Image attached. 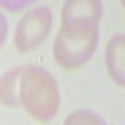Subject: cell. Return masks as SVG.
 Wrapping results in <instances>:
<instances>
[{
  "label": "cell",
  "instance_id": "1",
  "mask_svg": "<svg viewBox=\"0 0 125 125\" xmlns=\"http://www.w3.org/2000/svg\"><path fill=\"white\" fill-rule=\"evenodd\" d=\"M18 103L36 121L53 119L60 105V91L54 76L38 66H20Z\"/></svg>",
  "mask_w": 125,
  "mask_h": 125
},
{
  "label": "cell",
  "instance_id": "2",
  "mask_svg": "<svg viewBox=\"0 0 125 125\" xmlns=\"http://www.w3.org/2000/svg\"><path fill=\"white\" fill-rule=\"evenodd\" d=\"M98 40V26L61 24L53 46L54 59L64 69L80 68L93 56Z\"/></svg>",
  "mask_w": 125,
  "mask_h": 125
},
{
  "label": "cell",
  "instance_id": "3",
  "mask_svg": "<svg viewBox=\"0 0 125 125\" xmlns=\"http://www.w3.org/2000/svg\"><path fill=\"white\" fill-rule=\"evenodd\" d=\"M53 24V14L46 6H38L28 11L18 23L14 44L19 51H31L48 38Z\"/></svg>",
  "mask_w": 125,
  "mask_h": 125
},
{
  "label": "cell",
  "instance_id": "4",
  "mask_svg": "<svg viewBox=\"0 0 125 125\" xmlns=\"http://www.w3.org/2000/svg\"><path fill=\"white\" fill-rule=\"evenodd\" d=\"M101 13V0H65L61 9V24L99 26Z\"/></svg>",
  "mask_w": 125,
  "mask_h": 125
},
{
  "label": "cell",
  "instance_id": "5",
  "mask_svg": "<svg viewBox=\"0 0 125 125\" xmlns=\"http://www.w3.org/2000/svg\"><path fill=\"white\" fill-rule=\"evenodd\" d=\"M106 68L110 76L119 85L124 86L125 80V41L124 35H114L106 45Z\"/></svg>",
  "mask_w": 125,
  "mask_h": 125
},
{
  "label": "cell",
  "instance_id": "6",
  "mask_svg": "<svg viewBox=\"0 0 125 125\" xmlns=\"http://www.w3.org/2000/svg\"><path fill=\"white\" fill-rule=\"evenodd\" d=\"M20 68L6 71L0 78V103L9 108H19L18 85H19Z\"/></svg>",
  "mask_w": 125,
  "mask_h": 125
},
{
  "label": "cell",
  "instance_id": "7",
  "mask_svg": "<svg viewBox=\"0 0 125 125\" xmlns=\"http://www.w3.org/2000/svg\"><path fill=\"white\" fill-rule=\"evenodd\" d=\"M101 119L88 110H79L73 113L65 120V124H101Z\"/></svg>",
  "mask_w": 125,
  "mask_h": 125
},
{
  "label": "cell",
  "instance_id": "8",
  "mask_svg": "<svg viewBox=\"0 0 125 125\" xmlns=\"http://www.w3.org/2000/svg\"><path fill=\"white\" fill-rule=\"evenodd\" d=\"M36 0H0V6H3L10 11H20L33 3H35Z\"/></svg>",
  "mask_w": 125,
  "mask_h": 125
},
{
  "label": "cell",
  "instance_id": "9",
  "mask_svg": "<svg viewBox=\"0 0 125 125\" xmlns=\"http://www.w3.org/2000/svg\"><path fill=\"white\" fill-rule=\"evenodd\" d=\"M6 33H8V24L5 16L0 13V48L3 46L4 41L6 39Z\"/></svg>",
  "mask_w": 125,
  "mask_h": 125
}]
</instances>
